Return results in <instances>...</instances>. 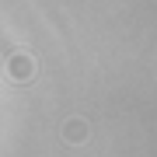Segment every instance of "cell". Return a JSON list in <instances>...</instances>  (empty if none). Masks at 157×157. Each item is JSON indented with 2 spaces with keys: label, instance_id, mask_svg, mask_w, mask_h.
<instances>
[{
  "label": "cell",
  "instance_id": "obj_2",
  "mask_svg": "<svg viewBox=\"0 0 157 157\" xmlns=\"http://www.w3.org/2000/svg\"><path fill=\"white\" fill-rule=\"evenodd\" d=\"M63 136H67V143H84L87 140V122L84 119H70L63 126Z\"/></svg>",
  "mask_w": 157,
  "mask_h": 157
},
{
  "label": "cell",
  "instance_id": "obj_1",
  "mask_svg": "<svg viewBox=\"0 0 157 157\" xmlns=\"http://www.w3.org/2000/svg\"><path fill=\"white\" fill-rule=\"evenodd\" d=\"M7 77L17 80V84H28V80L35 77V59L28 56V52H14V56L7 59Z\"/></svg>",
  "mask_w": 157,
  "mask_h": 157
}]
</instances>
